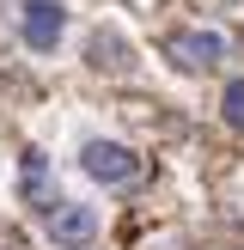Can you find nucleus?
<instances>
[{
    "label": "nucleus",
    "instance_id": "obj_1",
    "mask_svg": "<svg viewBox=\"0 0 244 250\" xmlns=\"http://www.w3.org/2000/svg\"><path fill=\"white\" fill-rule=\"evenodd\" d=\"M80 171L98 177V183H128L134 177V153L122 141H85L80 146Z\"/></svg>",
    "mask_w": 244,
    "mask_h": 250
},
{
    "label": "nucleus",
    "instance_id": "obj_2",
    "mask_svg": "<svg viewBox=\"0 0 244 250\" xmlns=\"http://www.w3.org/2000/svg\"><path fill=\"white\" fill-rule=\"evenodd\" d=\"M171 61L189 67V73H207V67L226 61V43H220L214 31H177V37H171Z\"/></svg>",
    "mask_w": 244,
    "mask_h": 250
},
{
    "label": "nucleus",
    "instance_id": "obj_3",
    "mask_svg": "<svg viewBox=\"0 0 244 250\" xmlns=\"http://www.w3.org/2000/svg\"><path fill=\"white\" fill-rule=\"evenodd\" d=\"M61 24H67V12H61L55 0H24V12H19V31H24L31 49H55L61 43Z\"/></svg>",
    "mask_w": 244,
    "mask_h": 250
},
{
    "label": "nucleus",
    "instance_id": "obj_4",
    "mask_svg": "<svg viewBox=\"0 0 244 250\" xmlns=\"http://www.w3.org/2000/svg\"><path fill=\"white\" fill-rule=\"evenodd\" d=\"M49 238H55L61 250H80L98 238V214L92 208H49Z\"/></svg>",
    "mask_w": 244,
    "mask_h": 250
},
{
    "label": "nucleus",
    "instance_id": "obj_5",
    "mask_svg": "<svg viewBox=\"0 0 244 250\" xmlns=\"http://www.w3.org/2000/svg\"><path fill=\"white\" fill-rule=\"evenodd\" d=\"M92 55H98V67H104V73H116V67H128V61H134V49H122V37L104 31V37L92 43Z\"/></svg>",
    "mask_w": 244,
    "mask_h": 250
},
{
    "label": "nucleus",
    "instance_id": "obj_6",
    "mask_svg": "<svg viewBox=\"0 0 244 250\" xmlns=\"http://www.w3.org/2000/svg\"><path fill=\"white\" fill-rule=\"evenodd\" d=\"M19 183H24V189H43V183H49V165H43V153H24V165H19Z\"/></svg>",
    "mask_w": 244,
    "mask_h": 250
},
{
    "label": "nucleus",
    "instance_id": "obj_7",
    "mask_svg": "<svg viewBox=\"0 0 244 250\" xmlns=\"http://www.w3.org/2000/svg\"><path fill=\"white\" fill-rule=\"evenodd\" d=\"M220 110H226V122H232V128H244V80H232V85H226Z\"/></svg>",
    "mask_w": 244,
    "mask_h": 250
}]
</instances>
